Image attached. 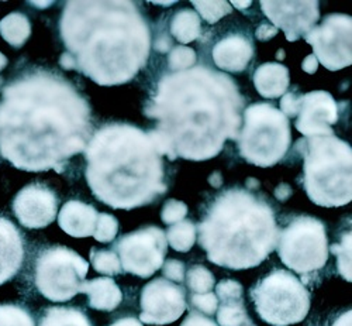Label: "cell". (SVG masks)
<instances>
[{"label":"cell","mask_w":352,"mask_h":326,"mask_svg":"<svg viewBox=\"0 0 352 326\" xmlns=\"http://www.w3.org/2000/svg\"><path fill=\"white\" fill-rule=\"evenodd\" d=\"M91 133L89 105L60 75L25 72L2 89L0 156L19 170L61 172Z\"/></svg>","instance_id":"obj_1"},{"label":"cell","mask_w":352,"mask_h":326,"mask_svg":"<svg viewBox=\"0 0 352 326\" xmlns=\"http://www.w3.org/2000/svg\"><path fill=\"white\" fill-rule=\"evenodd\" d=\"M243 103L234 81L206 67L165 75L145 114L160 121L178 157L204 161L216 157L227 139L237 140Z\"/></svg>","instance_id":"obj_2"},{"label":"cell","mask_w":352,"mask_h":326,"mask_svg":"<svg viewBox=\"0 0 352 326\" xmlns=\"http://www.w3.org/2000/svg\"><path fill=\"white\" fill-rule=\"evenodd\" d=\"M60 26L61 67L99 85L129 82L148 59L150 28L131 2H68Z\"/></svg>","instance_id":"obj_3"},{"label":"cell","mask_w":352,"mask_h":326,"mask_svg":"<svg viewBox=\"0 0 352 326\" xmlns=\"http://www.w3.org/2000/svg\"><path fill=\"white\" fill-rule=\"evenodd\" d=\"M86 181L95 196L114 210H134L166 191L162 157L146 132L110 123L87 141Z\"/></svg>","instance_id":"obj_4"},{"label":"cell","mask_w":352,"mask_h":326,"mask_svg":"<svg viewBox=\"0 0 352 326\" xmlns=\"http://www.w3.org/2000/svg\"><path fill=\"white\" fill-rule=\"evenodd\" d=\"M197 230L209 261L230 270L259 265L275 250L279 236L271 205L239 188L216 198Z\"/></svg>","instance_id":"obj_5"},{"label":"cell","mask_w":352,"mask_h":326,"mask_svg":"<svg viewBox=\"0 0 352 326\" xmlns=\"http://www.w3.org/2000/svg\"><path fill=\"white\" fill-rule=\"evenodd\" d=\"M303 187L309 199L322 207H340L352 199V150L336 134L300 140Z\"/></svg>","instance_id":"obj_6"},{"label":"cell","mask_w":352,"mask_h":326,"mask_svg":"<svg viewBox=\"0 0 352 326\" xmlns=\"http://www.w3.org/2000/svg\"><path fill=\"white\" fill-rule=\"evenodd\" d=\"M237 137L240 156L256 167H272L283 160L290 143L289 119L274 103H254L243 112Z\"/></svg>","instance_id":"obj_7"},{"label":"cell","mask_w":352,"mask_h":326,"mask_svg":"<svg viewBox=\"0 0 352 326\" xmlns=\"http://www.w3.org/2000/svg\"><path fill=\"white\" fill-rule=\"evenodd\" d=\"M251 298L261 319L272 326L299 323L310 309L309 291L286 270H275L263 277L251 289Z\"/></svg>","instance_id":"obj_8"},{"label":"cell","mask_w":352,"mask_h":326,"mask_svg":"<svg viewBox=\"0 0 352 326\" xmlns=\"http://www.w3.org/2000/svg\"><path fill=\"white\" fill-rule=\"evenodd\" d=\"M275 249L290 270L299 274L317 272L329 260L326 226L316 218L298 216L279 232Z\"/></svg>","instance_id":"obj_9"},{"label":"cell","mask_w":352,"mask_h":326,"mask_svg":"<svg viewBox=\"0 0 352 326\" xmlns=\"http://www.w3.org/2000/svg\"><path fill=\"white\" fill-rule=\"evenodd\" d=\"M89 272V264L65 246H52L40 253L36 261V287L52 303L71 301L79 294Z\"/></svg>","instance_id":"obj_10"},{"label":"cell","mask_w":352,"mask_h":326,"mask_svg":"<svg viewBox=\"0 0 352 326\" xmlns=\"http://www.w3.org/2000/svg\"><path fill=\"white\" fill-rule=\"evenodd\" d=\"M114 250L126 273L150 278L165 263L168 242L162 229L148 226L122 236Z\"/></svg>","instance_id":"obj_11"},{"label":"cell","mask_w":352,"mask_h":326,"mask_svg":"<svg viewBox=\"0 0 352 326\" xmlns=\"http://www.w3.org/2000/svg\"><path fill=\"white\" fill-rule=\"evenodd\" d=\"M317 61L329 71H340L352 64V19L329 14L305 36Z\"/></svg>","instance_id":"obj_12"},{"label":"cell","mask_w":352,"mask_h":326,"mask_svg":"<svg viewBox=\"0 0 352 326\" xmlns=\"http://www.w3.org/2000/svg\"><path fill=\"white\" fill-rule=\"evenodd\" d=\"M140 322L168 325L178 320L186 311V295L182 287L166 278H155L141 291Z\"/></svg>","instance_id":"obj_13"},{"label":"cell","mask_w":352,"mask_h":326,"mask_svg":"<svg viewBox=\"0 0 352 326\" xmlns=\"http://www.w3.org/2000/svg\"><path fill=\"white\" fill-rule=\"evenodd\" d=\"M261 9L282 28L287 41H296L306 36L320 19L318 2H261Z\"/></svg>","instance_id":"obj_14"},{"label":"cell","mask_w":352,"mask_h":326,"mask_svg":"<svg viewBox=\"0 0 352 326\" xmlns=\"http://www.w3.org/2000/svg\"><path fill=\"white\" fill-rule=\"evenodd\" d=\"M58 211L55 194L43 184L24 187L13 201V212L27 229H43L54 222Z\"/></svg>","instance_id":"obj_15"},{"label":"cell","mask_w":352,"mask_h":326,"mask_svg":"<svg viewBox=\"0 0 352 326\" xmlns=\"http://www.w3.org/2000/svg\"><path fill=\"white\" fill-rule=\"evenodd\" d=\"M338 122V105L331 94L314 91L302 95L298 121V132L307 137L333 136V125Z\"/></svg>","instance_id":"obj_16"},{"label":"cell","mask_w":352,"mask_h":326,"mask_svg":"<svg viewBox=\"0 0 352 326\" xmlns=\"http://www.w3.org/2000/svg\"><path fill=\"white\" fill-rule=\"evenodd\" d=\"M24 258L23 237L12 221L0 216V285L12 280Z\"/></svg>","instance_id":"obj_17"},{"label":"cell","mask_w":352,"mask_h":326,"mask_svg":"<svg viewBox=\"0 0 352 326\" xmlns=\"http://www.w3.org/2000/svg\"><path fill=\"white\" fill-rule=\"evenodd\" d=\"M212 55L221 71L243 72L254 57V45L245 36L230 34L214 45Z\"/></svg>","instance_id":"obj_18"},{"label":"cell","mask_w":352,"mask_h":326,"mask_svg":"<svg viewBox=\"0 0 352 326\" xmlns=\"http://www.w3.org/2000/svg\"><path fill=\"white\" fill-rule=\"evenodd\" d=\"M98 211L80 201H68L58 215V225L72 237L94 236L98 223Z\"/></svg>","instance_id":"obj_19"},{"label":"cell","mask_w":352,"mask_h":326,"mask_svg":"<svg viewBox=\"0 0 352 326\" xmlns=\"http://www.w3.org/2000/svg\"><path fill=\"white\" fill-rule=\"evenodd\" d=\"M86 294L89 305L94 309L110 312L123 301V292L110 277H99L91 281H83L79 294Z\"/></svg>","instance_id":"obj_20"},{"label":"cell","mask_w":352,"mask_h":326,"mask_svg":"<svg viewBox=\"0 0 352 326\" xmlns=\"http://www.w3.org/2000/svg\"><path fill=\"white\" fill-rule=\"evenodd\" d=\"M290 83L289 70L279 63H265L256 68L254 85L263 98L275 99L286 94Z\"/></svg>","instance_id":"obj_21"},{"label":"cell","mask_w":352,"mask_h":326,"mask_svg":"<svg viewBox=\"0 0 352 326\" xmlns=\"http://www.w3.org/2000/svg\"><path fill=\"white\" fill-rule=\"evenodd\" d=\"M169 30L172 37L178 40L181 44H189L200 37V16L192 9H182L173 14Z\"/></svg>","instance_id":"obj_22"},{"label":"cell","mask_w":352,"mask_h":326,"mask_svg":"<svg viewBox=\"0 0 352 326\" xmlns=\"http://www.w3.org/2000/svg\"><path fill=\"white\" fill-rule=\"evenodd\" d=\"M32 34V23L23 13H12L0 20V36L14 48H20Z\"/></svg>","instance_id":"obj_23"},{"label":"cell","mask_w":352,"mask_h":326,"mask_svg":"<svg viewBox=\"0 0 352 326\" xmlns=\"http://www.w3.org/2000/svg\"><path fill=\"white\" fill-rule=\"evenodd\" d=\"M38 326H92V325L89 318H87L78 308L52 307L44 312Z\"/></svg>","instance_id":"obj_24"},{"label":"cell","mask_w":352,"mask_h":326,"mask_svg":"<svg viewBox=\"0 0 352 326\" xmlns=\"http://www.w3.org/2000/svg\"><path fill=\"white\" fill-rule=\"evenodd\" d=\"M197 229L192 221H181L172 225L166 232V242L176 252L186 253L196 243Z\"/></svg>","instance_id":"obj_25"},{"label":"cell","mask_w":352,"mask_h":326,"mask_svg":"<svg viewBox=\"0 0 352 326\" xmlns=\"http://www.w3.org/2000/svg\"><path fill=\"white\" fill-rule=\"evenodd\" d=\"M216 312L220 326H254L248 318L244 301L221 303Z\"/></svg>","instance_id":"obj_26"},{"label":"cell","mask_w":352,"mask_h":326,"mask_svg":"<svg viewBox=\"0 0 352 326\" xmlns=\"http://www.w3.org/2000/svg\"><path fill=\"white\" fill-rule=\"evenodd\" d=\"M91 263L98 273L106 274L109 277L120 274L123 270L119 256L113 250H98L94 247L91 250Z\"/></svg>","instance_id":"obj_27"},{"label":"cell","mask_w":352,"mask_h":326,"mask_svg":"<svg viewBox=\"0 0 352 326\" xmlns=\"http://www.w3.org/2000/svg\"><path fill=\"white\" fill-rule=\"evenodd\" d=\"M188 288L193 294H206L212 292L216 285V278L210 270L203 265H193L186 274Z\"/></svg>","instance_id":"obj_28"},{"label":"cell","mask_w":352,"mask_h":326,"mask_svg":"<svg viewBox=\"0 0 352 326\" xmlns=\"http://www.w3.org/2000/svg\"><path fill=\"white\" fill-rule=\"evenodd\" d=\"M0 326H36L32 314L13 304L0 305Z\"/></svg>","instance_id":"obj_29"},{"label":"cell","mask_w":352,"mask_h":326,"mask_svg":"<svg viewBox=\"0 0 352 326\" xmlns=\"http://www.w3.org/2000/svg\"><path fill=\"white\" fill-rule=\"evenodd\" d=\"M331 252L337 257L338 273L344 280L351 281V232H346L340 243L331 246Z\"/></svg>","instance_id":"obj_30"},{"label":"cell","mask_w":352,"mask_h":326,"mask_svg":"<svg viewBox=\"0 0 352 326\" xmlns=\"http://www.w3.org/2000/svg\"><path fill=\"white\" fill-rule=\"evenodd\" d=\"M196 58L197 57L195 50L189 47H185V45L173 47L168 55V67L173 72H182L195 65Z\"/></svg>","instance_id":"obj_31"},{"label":"cell","mask_w":352,"mask_h":326,"mask_svg":"<svg viewBox=\"0 0 352 326\" xmlns=\"http://www.w3.org/2000/svg\"><path fill=\"white\" fill-rule=\"evenodd\" d=\"M192 3L200 16L210 24L217 23L232 10V6L228 2H197V0H193Z\"/></svg>","instance_id":"obj_32"},{"label":"cell","mask_w":352,"mask_h":326,"mask_svg":"<svg viewBox=\"0 0 352 326\" xmlns=\"http://www.w3.org/2000/svg\"><path fill=\"white\" fill-rule=\"evenodd\" d=\"M117 232H119V221L110 214H99L96 230L94 233L95 239L100 243H110L116 239Z\"/></svg>","instance_id":"obj_33"},{"label":"cell","mask_w":352,"mask_h":326,"mask_svg":"<svg viewBox=\"0 0 352 326\" xmlns=\"http://www.w3.org/2000/svg\"><path fill=\"white\" fill-rule=\"evenodd\" d=\"M188 215V206L185 202L178 199H168L164 203L161 219L165 225H175L185 219Z\"/></svg>","instance_id":"obj_34"},{"label":"cell","mask_w":352,"mask_h":326,"mask_svg":"<svg viewBox=\"0 0 352 326\" xmlns=\"http://www.w3.org/2000/svg\"><path fill=\"white\" fill-rule=\"evenodd\" d=\"M146 136H148L153 147L155 148V152L162 157L166 156L170 161L178 159L175 150H173V144L168 134L160 129H153L150 132H146Z\"/></svg>","instance_id":"obj_35"},{"label":"cell","mask_w":352,"mask_h":326,"mask_svg":"<svg viewBox=\"0 0 352 326\" xmlns=\"http://www.w3.org/2000/svg\"><path fill=\"white\" fill-rule=\"evenodd\" d=\"M243 285L234 280H223L216 285V296L221 303L243 301Z\"/></svg>","instance_id":"obj_36"},{"label":"cell","mask_w":352,"mask_h":326,"mask_svg":"<svg viewBox=\"0 0 352 326\" xmlns=\"http://www.w3.org/2000/svg\"><path fill=\"white\" fill-rule=\"evenodd\" d=\"M190 303L200 314H204V315H213L219 308V300L216 294L213 292L192 294Z\"/></svg>","instance_id":"obj_37"},{"label":"cell","mask_w":352,"mask_h":326,"mask_svg":"<svg viewBox=\"0 0 352 326\" xmlns=\"http://www.w3.org/2000/svg\"><path fill=\"white\" fill-rule=\"evenodd\" d=\"M164 278L175 283H182L185 280V264L179 260H166L161 267Z\"/></svg>","instance_id":"obj_38"},{"label":"cell","mask_w":352,"mask_h":326,"mask_svg":"<svg viewBox=\"0 0 352 326\" xmlns=\"http://www.w3.org/2000/svg\"><path fill=\"white\" fill-rule=\"evenodd\" d=\"M300 102H302V94H295V92H289L285 94L280 99V112L289 119L296 117L300 109Z\"/></svg>","instance_id":"obj_39"},{"label":"cell","mask_w":352,"mask_h":326,"mask_svg":"<svg viewBox=\"0 0 352 326\" xmlns=\"http://www.w3.org/2000/svg\"><path fill=\"white\" fill-rule=\"evenodd\" d=\"M181 326H219L213 319L204 316L200 312H190Z\"/></svg>","instance_id":"obj_40"},{"label":"cell","mask_w":352,"mask_h":326,"mask_svg":"<svg viewBox=\"0 0 352 326\" xmlns=\"http://www.w3.org/2000/svg\"><path fill=\"white\" fill-rule=\"evenodd\" d=\"M278 33V28H275L271 24H261L259 28L256 30V39L261 41H265V40H271L272 37H275Z\"/></svg>","instance_id":"obj_41"},{"label":"cell","mask_w":352,"mask_h":326,"mask_svg":"<svg viewBox=\"0 0 352 326\" xmlns=\"http://www.w3.org/2000/svg\"><path fill=\"white\" fill-rule=\"evenodd\" d=\"M302 68H303V71H306L307 74H314V72L317 71V68H318V61H317L316 57H314L313 54H310V55H307V57L305 58V61H303V64H302Z\"/></svg>","instance_id":"obj_42"},{"label":"cell","mask_w":352,"mask_h":326,"mask_svg":"<svg viewBox=\"0 0 352 326\" xmlns=\"http://www.w3.org/2000/svg\"><path fill=\"white\" fill-rule=\"evenodd\" d=\"M331 326H352V312L345 311L336 319V322Z\"/></svg>","instance_id":"obj_43"},{"label":"cell","mask_w":352,"mask_h":326,"mask_svg":"<svg viewBox=\"0 0 352 326\" xmlns=\"http://www.w3.org/2000/svg\"><path fill=\"white\" fill-rule=\"evenodd\" d=\"M170 47H172V43L165 36H161L155 40V50L160 51V52H166V51L170 50Z\"/></svg>","instance_id":"obj_44"},{"label":"cell","mask_w":352,"mask_h":326,"mask_svg":"<svg viewBox=\"0 0 352 326\" xmlns=\"http://www.w3.org/2000/svg\"><path fill=\"white\" fill-rule=\"evenodd\" d=\"M110 326H142V323L135 318H123L113 322Z\"/></svg>","instance_id":"obj_45"},{"label":"cell","mask_w":352,"mask_h":326,"mask_svg":"<svg viewBox=\"0 0 352 326\" xmlns=\"http://www.w3.org/2000/svg\"><path fill=\"white\" fill-rule=\"evenodd\" d=\"M6 65H8V58H6L5 54L0 52V72H2L6 68ZM2 82H3V79L0 78V85H2Z\"/></svg>","instance_id":"obj_46"},{"label":"cell","mask_w":352,"mask_h":326,"mask_svg":"<svg viewBox=\"0 0 352 326\" xmlns=\"http://www.w3.org/2000/svg\"><path fill=\"white\" fill-rule=\"evenodd\" d=\"M232 3V6L234 8H237V9H240V10H243V9H248V8H251V5H252V2H231Z\"/></svg>","instance_id":"obj_47"},{"label":"cell","mask_w":352,"mask_h":326,"mask_svg":"<svg viewBox=\"0 0 352 326\" xmlns=\"http://www.w3.org/2000/svg\"><path fill=\"white\" fill-rule=\"evenodd\" d=\"M151 3H154V5H157V6H172V5L176 3V2H151Z\"/></svg>","instance_id":"obj_48"}]
</instances>
